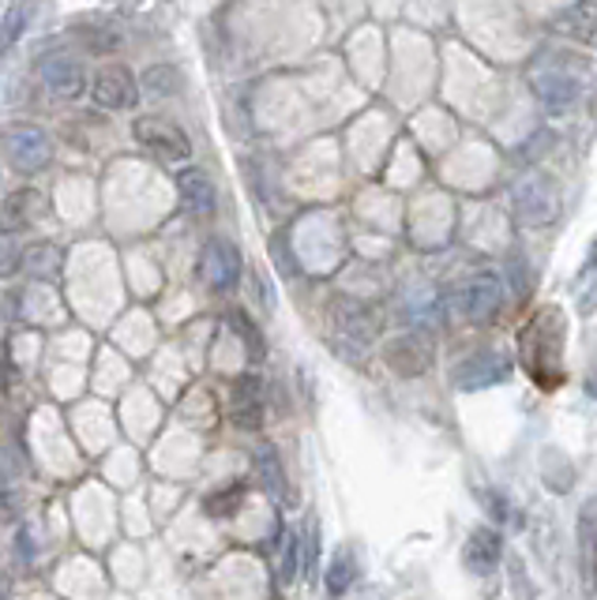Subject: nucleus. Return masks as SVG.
Instances as JSON below:
<instances>
[{"instance_id":"nucleus-14","label":"nucleus","mask_w":597,"mask_h":600,"mask_svg":"<svg viewBox=\"0 0 597 600\" xmlns=\"http://www.w3.org/2000/svg\"><path fill=\"white\" fill-rule=\"evenodd\" d=\"M42 215V192L34 188H20L12 196L0 199V233H23L38 222Z\"/></svg>"},{"instance_id":"nucleus-23","label":"nucleus","mask_w":597,"mask_h":600,"mask_svg":"<svg viewBox=\"0 0 597 600\" xmlns=\"http://www.w3.org/2000/svg\"><path fill=\"white\" fill-rule=\"evenodd\" d=\"M184 86V76L177 72V68L170 65H154L143 72V91L154 94V99H165V94H181Z\"/></svg>"},{"instance_id":"nucleus-24","label":"nucleus","mask_w":597,"mask_h":600,"mask_svg":"<svg viewBox=\"0 0 597 600\" xmlns=\"http://www.w3.org/2000/svg\"><path fill=\"white\" fill-rule=\"evenodd\" d=\"M354 555L349 552H338L335 559H331V567H328V593L331 597H342L349 589V581H354Z\"/></svg>"},{"instance_id":"nucleus-28","label":"nucleus","mask_w":597,"mask_h":600,"mask_svg":"<svg viewBox=\"0 0 597 600\" xmlns=\"http://www.w3.org/2000/svg\"><path fill=\"white\" fill-rule=\"evenodd\" d=\"M586 394H590V399H597V368L590 376H586Z\"/></svg>"},{"instance_id":"nucleus-22","label":"nucleus","mask_w":597,"mask_h":600,"mask_svg":"<svg viewBox=\"0 0 597 600\" xmlns=\"http://www.w3.org/2000/svg\"><path fill=\"white\" fill-rule=\"evenodd\" d=\"M256 470L263 476V488H267L275 499H286V473H283V462H278V454L271 443L256 447Z\"/></svg>"},{"instance_id":"nucleus-20","label":"nucleus","mask_w":597,"mask_h":600,"mask_svg":"<svg viewBox=\"0 0 597 600\" xmlns=\"http://www.w3.org/2000/svg\"><path fill=\"white\" fill-rule=\"evenodd\" d=\"M556 26L564 34H572L575 42L597 46V4H567L564 12H560Z\"/></svg>"},{"instance_id":"nucleus-8","label":"nucleus","mask_w":597,"mask_h":600,"mask_svg":"<svg viewBox=\"0 0 597 600\" xmlns=\"http://www.w3.org/2000/svg\"><path fill=\"white\" fill-rule=\"evenodd\" d=\"M433 342L421 338V334H399L383 346V365L402 379H417L433 368Z\"/></svg>"},{"instance_id":"nucleus-12","label":"nucleus","mask_w":597,"mask_h":600,"mask_svg":"<svg viewBox=\"0 0 597 600\" xmlns=\"http://www.w3.org/2000/svg\"><path fill=\"white\" fill-rule=\"evenodd\" d=\"M91 94L102 109H131L139 99V83L125 65H105L91 83Z\"/></svg>"},{"instance_id":"nucleus-10","label":"nucleus","mask_w":597,"mask_h":600,"mask_svg":"<svg viewBox=\"0 0 597 600\" xmlns=\"http://www.w3.org/2000/svg\"><path fill=\"white\" fill-rule=\"evenodd\" d=\"M500 308H504V286H500L496 275H473L470 281H462L459 312L470 323H489Z\"/></svg>"},{"instance_id":"nucleus-4","label":"nucleus","mask_w":597,"mask_h":600,"mask_svg":"<svg viewBox=\"0 0 597 600\" xmlns=\"http://www.w3.org/2000/svg\"><path fill=\"white\" fill-rule=\"evenodd\" d=\"M0 150H4L8 165L20 173H38L42 165L49 162L53 147H49V136L34 125H8L0 128Z\"/></svg>"},{"instance_id":"nucleus-13","label":"nucleus","mask_w":597,"mask_h":600,"mask_svg":"<svg viewBox=\"0 0 597 600\" xmlns=\"http://www.w3.org/2000/svg\"><path fill=\"white\" fill-rule=\"evenodd\" d=\"M331 323L357 342H372L376 331H380V315H376L365 300H354V297L331 300Z\"/></svg>"},{"instance_id":"nucleus-29","label":"nucleus","mask_w":597,"mask_h":600,"mask_svg":"<svg viewBox=\"0 0 597 600\" xmlns=\"http://www.w3.org/2000/svg\"><path fill=\"white\" fill-rule=\"evenodd\" d=\"M594 117H597V94H594Z\"/></svg>"},{"instance_id":"nucleus-18","label":"nucleus","mask_w":597,"mask_h":600,"mask_svg":"<svg viewBox=\"0 0 597 600\" xmlns=\"http://www.w3.org/2000/svg\"><path fill=\"white\" fill-rule=\"evenodd\" d=\"M177 192L184 199V207L196 210V215H215V184L204 170H184L177 176Z\"/></svg>"},{"instance_id":"nucleus-1","label":"nucleus","mask_w":597,"mask_h":600,"mask_svg":"<svg viewBox=\"0 0 597 600\" xmlns=\"http://www.w3.org/2000/svg\"><path fill=\"white\" fill-rule=\"evenodd\" d=\"M564 342H567V320L556 304H546L533 312V320L526 323L519 353L526 372L533 376V383L541 391H556L564 383Z\"/></svg>"},{"instance_id":"nucleus-5","label":"nucleus","mask_w":597,"mask_h":600,"mask_svg":"<svg viewBox=\"0 0 597 600\" xmlns=\"http://www.w3.org/2000/svg\"><path fill=\"white\" fill-rule=\"evenodd\" d=\"M575 563H578V586L583 597H597V496L578 507L575 518Z\"/></svg>"},{"instance_id":"nucleus-7","label":"nucleus","mask_w":597,"mask_h":600,"mask_svg":"<svg viewBox=\"0 0 597 600\" xmlns=\"http://www.w3.org/2000/svg\"><path fill=\"white\" fill-rule=\"evenodd\" d=\"M34 72H38L42 86H46L53 99L68 102L87 91V68L79 65L76 57H68V53H46V57H38Z\"/></svg>"},{"instance_id":"nucleus-11","label":"nucleus","mask_w":597,"mask_h":600,"mask_svg":"<svg viewBox=\"0 0 597 600\" xmlns=\"http://www.w3.org/2000/svg\"><path fill=\"white\" fill-rule=\"evenodd\" d=\"M512 376V360L504 353H473L462 365H455V386L459 391H485V386H496Z\"/></svg>"},{"instance_id":"nucleus-27","label":"nucleus","mask_w":597,"mask_h":600,"mask_svg":"<svg viewBox=\"0 0 597 600\" xmlns=\"http://www.w3.org/2000/svg\"><path fill=\"white\" fill-rule=\"evenodd\" d=\"M15 267H20V252L12 249V241H8V236H0V278H8Z\"/></svg>"},{"instance_id":"nucleus-3","label":"nucleus","mask_w":597,"mask_h":600,"mask_svg":"<svg viewBox=\"0 0 597 600\" xmlns=\"http://www.w3.org/2000/svg\"><path fill=\"white\" fill-rule=\"evenodd\" d=\"M512 203H515V218H519L523 226L538 229V226H552L560 218V188L546 173H533L515 184Z\"/></svg>"},{"instance_id":"nucleus-21","label":"nucleus","mask_w":597,"mask_h":600,"mask_svg":"<svg viewBox=\"0 0 597 600\" xmlns=\"http://www.w3.org/2000/svg\"><path fill=\"white\" fill-rule=\"evenodd\" d=\"M572 293H575L578 315H594L597 312V241H594L590 255H586V263L578 267V275L572 281Z\"/></svg>"},{"instance_id":"nucleus-17","label":"nucleus","mask_w":597,"mask_h":600,"mask_svg":"<svg viewBox=\"0 0 597 600\" xmlns=\"http://www.w3.org/2000/svg\"><path fill=\"white\" fill-rule=\"evenodd\" d=\"M233 420L237 428H260L263 420V394H260V379L244 376L233 386Z\"/></svg>"},{"instance_id":"nucleus-25","label":"nucleus","mask_w":597,"mask_h":600,"mask_svg":"<svg viewBox=\"0 0 597 600\" xmlns=\"http://www.w3.org/2000/svg\"><path fill=\"white\" fill-rule=\"evenodd\" d=\"M241 488H233V492H222V496H215L207 503V515L210 518H226V515H233L237 510V503H241Z\"/></svg>"},{"instance_id":"nucleus-15","label":"nucleus","mask_w":597,"mask_h":600,"mask_svg":"<svg viewBox=\"0 0 597 600\" xmlns=\"http://www.w3.org/2000/svg\"><path fill=\"white\" fill-rule=\"evenodd\" d=\"M504 555V536L496 533L493 526H478L467 536V549H462V563L473 570V575H489V570L500 563Z\"/></svg>"},{"instance_id":"nucleus-6","label":"nucleus","mask_w":597,"mask_h":600,"mask_svg":"<svg viewBox=\"0 0 597 600\" xmlns=\"http://www.w3.org/2000/svg\"><path fill=\"white\" fill-rule=\"evenodd\" d=\"M131 136H136L147 150H154L158 158H165V162H184V158L192 154V143H188V136H184V128L165 117H136Z\"/></svg>"},{"instance_id":"nucleus-9","label":"nucleus","mask_w":597,"mask_h":600,"mask_svg":"<svg viewBox=\"0 0 597 600\" xmlns=\"http://www.w3.org/2000/svg\"><path fill=\"white\" fill-rule=\"evenodd\" d=\"M199 275L210 289H233L237 278H241V252H237V244L222 241V236H210L204 244V255H199Z\"/></svg>"},{"instance_id":"nucleus-2","label":"nucleus","mask_w":597,"mask_h":600,"mask_svg":"<svg viewBox=\"0 0 597 600\" xmlns=\"http://www.w3.org/2000/svg\"><path fill=\"white\" fill-rule=\"evenodd\" d=\"M578 76H583V60H567L564 53H546L538 65L530 68V91L552 117H564L578 102Z\"/></svg>"},{"instance_id":"nucleus-16","label":"nucleus","mask_w":597,"mask_h":600,"mask_svg":"<svg viewBox=\"0 0 597 600\" xmlns=\"http://www.w3.org/2000/svg\"><path fill=\"white\" fill-rule=\"evenodd\" d=\"M76 38H79V46L87 53H94V57H110V53L120 49V26L110 20H79Z\"/></svg>"},{"instance_id":"nucleus-26","label":"nucleus","mask_w":597,"mask_h":600,"mask_svg":"<svg viewBox=\"0 0 597 600\" xmlns=\"http://www.w3.org/2000/svg\"><path fill=\"white\" fill-rule=\"evenodd\" d=\"M297 567H301V541L289 533V544H286V555H283V578L294 581L297 578Z\"/></svg>"},{"instance_id":"nucleus-19","label":"nucleus","mask_w":597,"mask_h":600,"mask_svg":"<svg viewBox=\"0 0 597 600\" xmlns=\"http://www.w3.org/2000/svg\"><path fill=\"white\" fill-rule=\"evenodd\" d=\"M20 263H23V270H26L31 278L49 281V278H57V275H60V267H65V255H60L57 244L38 241V244H26L23 255H20Z\"/></svg>"}]
</instances>
